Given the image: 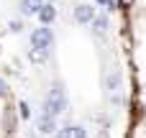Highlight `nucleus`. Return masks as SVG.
Instances as JSON below:
<instances>
[{
  "label": "nucleus",
  "instance_id": "8",
  "mask_svg": "<svg viewBox=\"0 0 146 138\" xmlns=\"http://www.w3.org/2000/svg\"><path fill=\"white\" fill-rule=\"evenodd\" d=\"M46 54H49V49H36V46H31L28 59H31L33 64H41V61H46Z\"/></svg>",
  "mask_w": 146,
  "mask_h": 138
},
{
  "label": "nucleus",
  "instance_id": "4",
  "mask_svg": "<svg viewBox=\"0 0 146 138\" xmlns=\"http://www.w3.org/2000/svg\"><path fill=\"white\" fill-rule=\"evenodd\" d=\"M36 15H38V20H41L44 26H49V23L56 18V8H54L51 3H41V8L36 10Z\"/></svg>",
  "mask_w": 146,
  "mask_h": 138
},
{
  "label": "nucleus",
  "instance_id": "14",
  "mask_svg": "<svg viewBox=\"0 0 146 138\" xmlns=\"http://www.w3.org/2000/svg\"><path fill=\"white\" fill-rule=\"evenodd\" d=\"M5 92H8V85H5V79H0V97H3Z\"/></svg>",
  "mask_w": 146,
  "mask_h": 138
},
{
  "label": "nucleus",
  "instance_id": "9",
  "mask_svg": "<svg viewBox=\"0 0 146 138\" xmlns=\"http://www.w3.org/2000/svg\"><path fill=\"white\" fill-rule=\"evenodd\" d=\"M90 23H92L95 33H105V31H108V18H105V15H95Z\"/></svg>",
  "mask_w": 146,
  "mask_h": 138
},
{
  "label": "nucleus",
  "instance_id": "16",
  "mask_svg": "<svg viewBox=\"0 0 146 138\" xmlns=\"http://www.w3.org/2000/svg\"><path fill=\"white\" fill-rule=\"evenodd\" d=\"M49 3H54V0H49Z\"/></svg>",
  "mask_w": 146,
  "mask_h": 138
},
{
  "label": "nucleus",
  "instance_id": "13",
  "mask_svg": "<svg viewBox=\"0 0 146 138\" xmlns=\"http://www.w3.org/2000/svg\"><path fill=\"white\" fill-rule=\"evenodd\" d=\"M115 3H118V5H123V8H131V5H133V0H115Z\"/></svg>",
  "mask_w": 146,
  "mask_h": 138
},
{
  "label": "nucleus",
  "instance_id": "3",
  "mask_svg": "<svg viewBox=\"0 0 146 138\" xmlns=\"http://www.w3.org/2000/svg\"><path fill=\"white\" fill-rule=\"evenodd\" d=\"M92 18H95V8H92V5L82 3V5L74 8V20H77V23H90Z\"/></svg>",
  "mask_w": 146,
  "mask_h": 138
},
{
  "label": "nucleus",
  "instance_id": "1",
  "mask_svg": "<svg viewBox=\"0 0 146 138\" xmlns=\"http://www.w3.org/2000/svg\"><path fill=\"white\" fill-rule=\"evenodd\" d=\"M64 105H67L64 87H62V85H54V87H51V92H49V95H46V100H44V113H46V115H51V118H56V115L64 110Z\"/></svg>",
  "mask_w": 146,
  "mask_h": 138
},
{
  "label": "nucleus",
  "instance_id": "5",
  "mask_svg": "<svg viewBox=\"0 0 146 138\" xmlns=\"http://www.w3.org/2000/svg\"><path fill=\"white\" fill-rule=\"evenodd\" d=\"M59 138H87V131L82 125H67L59 131Z\"/></svg>",
  "mask_w": 146,
  "mask_h": 138
},
{
  "label": "nucleus",
  "instance_id": "10",
  "mask_svg": "<svg viewBox=\"0 0 146 138\" xmlns=\"http://www.w3.org/2000/svg\"><path fill=\"white\" fill-rule=\"evenodd\" d=\"M118 79H121V77H118V72H110V74H108V87H110V90H115V87H118Z\"/></svg>",
  "mask_w": 146,
  "mask_h": 138
},
{
  "label": "nucleus",
  "instance_id": "12",
  "mask_svg": "<svg viewBox=\"0 0 146 138\" xmlns=\"http://www.w3.org/2000/svg\"><path fill=\"white\" fill-rule=\"evenodd\" d=\"M98 3H100V5H105V8H113V5H115V0H98Z\"/></svg>",
  "mask_w": 146,
  "mask_h": 138
},
{
  "label": "nucleus",
  "instance_id": "7",
  "mask_svg": "<svg viewBox=\"0 0 146 138\" xmlns=\"http://www.w3.org/2000/svg\"><path fill=\"white\" fill-rule=\"evenodd\" d=\"M41 8V0H21V13L23 15H33Z\"/></svg>",
  "mask_w": 146,
  "mask_h": 138
},
{
  "label": "nucleus",
  "instance_id": "11",
  "mask_svg": "<svg viewBox=\"0 0 146 138\" xmlns=\"http://www.w3.org/2000/svg\"><path fill=\"white\" fill-rule=\"evenodd\" d=\"M18 110H21V118H28V105H26V102H21Z\"/></svg>",
  "mask_w": 146,
  "mask_h": 138
},
{
  "label": "nucleus",
  "instance_id": "6",
  "mask_svg": "<svg viewBox=\"0 0 146 138\" xmlns=\"http://www.w3.org/2000/svg\"><path fill=\"white\" fill-rule=\"evenodd\" d=\"M38 131H41V133H54V131H56V120L44 113V115L38 118Z\"/></svg>",
  "mask_w": 146,
  "mask_h": 138
},
{
  "label": "nucleus",
  "instance_id": "2",
  "mask_svg": "<svg viewBox=\"0 0 146 138\" xmlns=\"http://www.w3.org/2000/svg\"><path fill=\"white\" fill-rule=\"evenodd\" d=\"M51 44H54V33H51V28L38 26V28L31 33V46H36V49H51Z\"/></svg>",
  "mask_w": 146,
  "mask_h": 138
},
{
  "label": "nucleus",
  "instance_id": "15",
  "mask_svg": "<svg viewBox=\"0 0 146 138\" xmlns=\"http://www.w3.org/2000/svg\"><path fill=\"white\" fill-rule=\"evenodd\" d=\"M10 31H15V33H18V31H21V23H18V20H13V23H10Z\"/></svg>",
  "mask_w": 146,
  "mask_h": 138
}]
</instances>
